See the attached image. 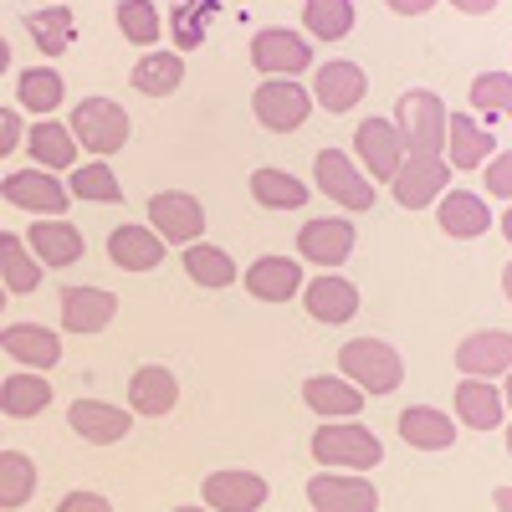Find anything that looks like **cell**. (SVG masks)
Here are the masks:
<instances>
[{
    "label": "cell",
    "instance_id": "1",
    "mask_svg": "<svg viewBox=\"0 0 512 512\" xmlns=\"http://www.w3.org/2000/svg\"><path fill=\"white\" fill-rule=\"evenodd\" d=\"M338 374L349 384H359L364 395H395L400 379H405V359L395 344H384V338H349L344 349H338Z\"/></svg>",
    "mask_w": 512,
    "mask_h": 512
},
{
    "label": "cell",
    "instance_id": "2",
    "mask_svg": "<svg viewBox=\"0 0 512 512\" xmlns=\"http://www.w3.org/2000/svg\"><path fill=\"white\" fill-rule=\"evenodd\" d=\"M313 461H323L328 472H374L384 461V441L359 420H333L313 431Z\"/></svg>",
    "mask_w": 512,
    "mask_h": 512
},
{
    "label": "cell",
    "instance_id": "3",
    "mask_svg": "<svg viewBox=\"0 0 512 512\" xmlns=\"http://www.w3.org/2000/svg\"><path fill=\"white\" fill-rule=\"evenodd\" d=\"M446 103H441V93H431V88H410V93H400V103H395V128H400V144H405V154H446Z\"/></svg>",
    "mask_w": 512,
    "mask_h": 512
},
{
    "label": "cell",
    "instance_id": "4",
    "mask_svg": "<svg viewBox=\"0 0 512 512\" xmlns=\"http://www.w3.org/2000/svg\"><path fill=\"white\" fill-rule=\"evenodd\" d=\"M251 113H256V123H262L267 134H292V128L308 123L313 93L297 77H267L262 88L251 93Z\"/></svg>",
    "mask_w": 512,
    "mask_h": 512
},
{
    "label": "cell",
    "instance_id": "5",
    "mask_svg": "<svg viewBox=\"0 0 512 512\" xmlns=\"http://www.w3.org/2000/svg\"><path fill=\"white\" fill-rule=\"evenodd\" d=\"M313 175H318V190L333 200V205H344L354 210V216H364V210H374V180L364 175V169L344 154V149H323L313 159Z\"/></svg>",
    "mask_w": 512,
    "mask_h": 512
},
{
    "label": "cell",
    "instance_id": "6",
    "mask_svg": "<svg viewBox=\"0 0 512 512\" xmlns=\"http://www.w3.org/2000/svg\"><path fill=\"white\" fill-rule=\"evenodd\" d=\"M72 139L82 144V149H93L98 159L103 154H118L123 144H128V113L113 103V98H82L77 108H72Z\"/></svg>",
    "mask_w": 512,
    "mask_h": 512
},
{
    "label": "cell",
    "instance_id": "7",
    "mask_svg": "<svg viewBox=\"0 0 512 512\" xmlns=\"http://www.w3.org/2000/svg\"><path fill=\"white\" fill-rule=\"evenodd\" d=\"M149 226L164 246H190L205 236V205L190 190H159L149 195Z\"/></svg>",
    "mask_w": 512,
    "mask_h": 512
},
{
    "label": "cell",
    "instance_id": "8",
    "mask_svg": "<svg viewBox=\"0 0 512 512\" xmlns=\"http://www.w3.org/2000/svg\"><path fill=\"white\" fill-rule=\"evenodd\" d=\"M390 185H395V200L405 210H431L451 185V164L441 154H405V164L395 169Z\"/></svg>",
    "mask_w": 512,
    "mask_h": 512
},
{
    "label": "cell",
    "instance_id": "9",
    "mask_svg": "<svg viewBox=\"0 0 512 512\" xmlns=\"http://www.w3.org/2000/svg\"><path fill=\"white\" fill-rule=\"evenodd\" d=\"M354 241H359V231H354L349 216H318V221H308L303 231H297V256L323 267V272H333L354 256Z\"/></svg>",
    "mask_w": 512,
    "mask_h": 512
},
{
    "label": "cell",
    "instance_id": "10",
    "mask_svg": "<svg viewBox=\"0 0 512 512\" xmlns=\"http://www.w3.org/2000/svg\"><path fill=\"white\" fill-rule=\"evenodd\" d=\"M251 67L267 77H297L313 67V47H308V36H297L287 26H267L251 36Z\"/></svg>",
    "mask_w": 512,
    "mask_h": 512
},
{
    "label": "cell",
    "instance_id": "11",
    "mask_svg": "<svg viewBox=\"0 0 512 512\" xmlns=\"http://www.w3.org/2000/svg\"><path fill=\"white\" fill-rule=\"evenodd\" d=\"M354 154H359V169L369 180H395V169L405 164L400 128L390 118H364L354 128Z\"/></svg>",
    "mask_w": 512,
    "mask_h": 512
},
{
    "label": "cell",
    "instance_id": "12",
    "mask_svg": "<svg viewBox=\"0 0 512 512\" xmlns=\"http://www.w3.org/2000/svg\"><path fill=\"white\" fill-rule=\"evenodd\" d=\"M0 200L31 210V216H67V205H72L67 185H62L57 175H47V169H36V164L21 169V175L0 180Z\"/></svg>",
    "mask_w": 512,
    "mask_h": 512
},
{
    "label": "cell",
    "instance_id": "13",
    "mask_svg": "<svg viewBox=\"0 0 512 512\" xmlns=\"http://www.w3.org/2000/svg\"><path fill=\"white\" fill-rule=\"evenodd\" d=\"M308 502H313V512H374L379 492L359 472H328L323 466V472L308 482Z\"/></svg>",
    "mask_w": 512,
    "mask_h": 512
},
{
    "label": "cell",
    "instance_id": "14",
    "mask_svg": "<svg viewBox=\"0 0 512 512\" xmlns=\"http://www.w3.org/2000/svg\"><path fill=\"white\" fill-rule=\"evenodd\" d=\"M267 477L262 472H210L200 487V502L210 512H262L267 507Z\"/></svg>",
    "mask_w": 512,
    "mask_h": 512
},
{
    "label": "cell",
    "instance_id": "15",
    "mask_svg": "<svg viewBox=\"0 0 512 512\" xmlns=\"http://www.w3.org/2000/svg\"><path fill=\"white\" fill-rule=\"evenodd\" d=\"M456 369L466 379H497L512 369V333L502 328H487V333H472L456 344Z\"/></svg>",
    "mask_w": 512,
    "mask_h": 512
},
{
    "label": "cell",
    "instance_id": "16",
    "mask_svg": "<svg viewBox=\"0 0 512 512\" xmlns=\"http://www.w3.org/2000/svg\"><path fill=\"white\" fill-rule=\"evenodd\" d=\"M67 425H72V431L88 441V446H118L128 431H134L128 410H118V405H108V400H72Z\"/></svg>",
    "mask_w": 512,
    "mask_h": 512
},
{
    "label": "cell",
    "instance_id": "17",
    "mask_svg": "<svg viewBox=\"0 0 512 512\" xmlns=\"http://www.w3.org/2000/svg\"><path fill=\"white\" fill-rule=\"evenodd\" d=\"M364 88H369V82H364V67L338 57V62H323V67H318V77H313L308 93H313V103L328 108V113H349V108H359Z\"/></svg>",
    "mask_w": 512,
    "mask_h": 512
},
{
    "label": "cell",
    "instance_id": "18",
    "mask_svg": "<svg viewBox=\"0 0 512 512\" xmlns=\"http://www.w3.org/2000/svg\"><path fill=\"white\" fill-rule=\"evenodd\" d=\"M303 303H308V313L318 323L338 328V323H349L359 313V287L349 277H338V272H323V277L303 282Z\"/></svg>",
    "mask_w": 512,
    "mask_h": 512
},
{
    "label": "cell",
    "instance_id": "19",
    "mask_svg": "<svg viewBox=\"0 0 512 512\" xmlns=\"http://www.w3.org/2000/svg\"><path fill=\"white\" fill-rule=\"evenodd\" d=\"M118 318V297L108 287H62V328L67 333H103Z\"/></svg>",
    "mask_w": 512,
    "mask_h": 512
},
{
    "label": "cell",
    "instance_id": "20",
    "mask_svg": "<svg viewBox=\"0 0 512 512\" xmlns=\"http://www.w3.org/2000/svg\"><path fill=\"white\" fill-rule=\"evenodd\" d=\"M436 221L451 241H472V236H487L492 231V205L472 190H446L436 200Z\"/></svg>",
    "mask_w": 512,
    "mask_h": 512
},
{
    "label": "cell",
    "instance_id": "21",
    "mask_svg": "<svg viewBox=\"0 0 512 512\" xmlns=\"http://www.w3.org/2000/svg\"><path fill=\"white\" fill-rule=\"evenodd\" d=\"M246 292L262 297V303H287V297L303 292V267L297 256H256L246 267Z\"/></svg>",
    "mask_w": 512,
    "mask_h": 512
},
{
    "label": "cell",
    "instance_id": "22",
    "mask_svg": "<svg viewBox=\"0 0 512 512\" xmlns=\"http://www.w3.org/2000/svg\"><path fill=\"white\" fill-rule=\"evenodd\" d=\"M0 349L41 374V369H52L62 359V338L52 328H41V323H6L0 328Z\"/></svg>",
    "mask_w": 512,
    "mask_h": 512
},
{
    "label": "cell",
    "instance_id": "23",
    "mask_svg": "<svg viewBox=\"0 0 512 512\" xmlns=\"http://www.w3.org/2000/svg\"><path fill=\"white\" fill-rule=\"evenodd\" d=\"M180 400V379L169 374L164 364H144L128 379V410L134 415H169Z\"/></svg>",
    "mask_w": 512,
    "mask_h": 512
},
{
    "label": "cell",
    "instance_id": "24",
    "mask_svg": "<svg viewBox=\"0 0 512 512\" xmlns=\"http://www.w3.org/2000/svg\"><path fill=\"white\" fill-rule=\"evenodd\" d=\"M26 246H31V256L41 267H72V262H82V231L72 226V221H36L31 231H26Z\"/></svg>",
    "mask_w": 512,
    "mask_h": 512
},
{
    "label": "cell",
    "instance_id": "25",
    "mask_svg": "<svg viewBox=\"0 0 512 512\" xmlns=\"http://www.w3.org/2000/svg\"><path fill=\"white\" fill-rule=\"evenodd\" d=\"M492 144H497V134L482 128L472 113H451L446 118V154H451L456 169H482L492 159Z\"/></svg>",
    "mask_w": 512,
    "mask_h": 512
},
{
    "label": "cell",
    "instance_id": "26",
    "mask_svg": "<svg viewBox=\"0 0 512 512\" xmlns=\"http://www.w3.org/2000/svg\"><path fill=\"white\" fill-rule=\"evenodd\" d=\"M400 436L415 451H451L456 446V420L436 405H410V410H400Z\"/></svg>",
    "mask_w": 512,
    "mask_h": 512
},
{
    "label": "cell",
    "instance_id": "27",
    "mask_svg": "<svg viewBox=\"0 0 512 512\" xmlns=\"http://www.w3.org/2000/svg\"><path fill=\"white\" fill-rule=\"evenodd\" d=\"M303 400H308V410L323 415V420H354V415L364 410V390H359V384L333 379V374H313V379L303 384Z\"/></svg>",
    "mask_w": 512,
    "mask_h": 512
},
{
    "label": "cell",
    "instance_id": "28",
    "mask_svg": "<svg viewBox=\"0 0 512 512\" xmlns=\"http://www.w3.org/2000/svg\"><path fill=\"white\" fill-rule=\"evenodd\" d=\"M108 256H113V267L123 272H149L164 262V241L154 226H118L108 236Z\"/></svg>",
    "mask_w": 512,
    "mask_h": 512
},
{
    "label": "cell",
    "instance_id": "29",
    "mask_svg": "<svg viewBox=\"0 0 512 512\" xmlns=\"http://www.w3.org/2000/svg\"><path fill=\"white\" fill-rule=\"evenodd\" d=\"M26 149H31L36 169H72L77 164V139H72V128L57 123V118H36L26 128Z\"/></svg>",
    "mask_w": 512,
    "mask_h": 512
},
{
    "label": "cell",
    "instance_id": "30",
    "mask_svg": "<svg viewBox=\"0 0 512 512\" xmlns=\"http://www.w3.org/2000/svg\"><path fill=\"white\" fill-rule=\"evenodd\" d=\"M47 405H52V384L41 379L36 369H21V374L0 379V415H6V420H31Z\"/></svg>",
    "mask_w": 512,
    "mask_h": 512
},
{
    "label": "cell",
    "instance_id": "31",
    "mask_svg": "<svg viewBox=\"0 0 512 512\" xmlns=\"http://www.w3.org/2000/svg\"><path fill=\"white\" fill-rule=\"evenodd\" d=\"M128 82H134V93H144V98H169V93H180V82H185V57L180 52H144L134 62V72H128Z\"/></svg>",
    "mask_w": 512,
    "mask_h": 512
},
{
    "label": "cell",
    "instance_id": "32",
    "mask_svg": "<svg viewBox=\"0 0 512 512\" xmlns=\"http://www.w3.org/2000/svg\"><path fill=\"white\" fill-rule=\"evenodd\" d=\"M41 272H47V267H41L36 256H31L26 236L0 231V282H6V292H11V297L36 292V287H41Z\"/></svg>",
    "mask_w": 512,
    "mask_h": 512
},
{
    "label": "cell",
    "instance_id": "33",
    "mask_svg": "<svg viewBox=\"0 0 512 512\" xmlns=\"http://www.w3.org/2000/svg\"><path fill=\"white\" fill-rule=\"evenodd\" d=\"M502 410L507 405H502L492 379H461L456 384V415H461V425H472V431H497Z\"/></svg>",
    "mask_w": 512,
    "mask_h": 512
},
{
    "label": "cell",
    "instance_id": "34",
    "mask_svg": "<svg viewBox=\"0 0 512 512\" xmlns=\"http://www.w3.org/2000/svg\"><path fill=\"white\" fill-rule=\"evenodd\" d=\"M26 36L36 41V52L41 57H62L72 47V36H77V16L72 6H47V11H26Z\"/></svg>",
    "mask_w": 512,
    "mask_h": 512
},
{
    "label": "cell",
    "instance_id": "35",
    "mask_svg": "<svg viewBox=\"0 0 512 512\" xmlns=\"http://www.w3.org/2000/svg\"><path fill=\"white\" fill-rule=\"evenodd\" d=\"M251 200L262 205V210H303L308 205V185L287 175V169H256L251 175Z\"/></svg>",
    "mask_w": 512,
    "mask_h": 512
},
{
    "label": "cell",
    "instance_id": "36",
    "mask_svg": "<svg viewBox=\"0 0 512 512\" xmlns=\"http://www.w3.org/2000/svg\"><path fill=\"white\" fill-rule=\"evenodd\" d=\"M185 272H190V282L195 287H236V262H231V256L221 251V246H210V241H190L185 246Z\"/></svg>",
    "mask_w": 512,
    "mask_h": 512
},
{
    "label": "cell",
    "instance_id": "37",
    "mask_svg": "<svg viewBox=\"0 0 512 512\" xmlns=\"http://www.w3.org/2000/svg\"><path fill=\"white\" fill-rule=\"evenodd\" d=\"M16 98H21V108H31L36 118H47L52 108H62L67 82H62L57 67H26V72L16 77Z\"/></svg>",
    "mask_w": 512,
    "mask_h": 512
},
{
    "label": "cell",
    "instance_id": "38",
    "mask_svg": "<svg viewBox=\"0 0 512 512\" xmlns=\"http://www.w3.org/2000/svg\"><path fill=\"white\" fill-rule=\"evenodd\" d=\"M210 21H216V0H175L169 6V41H175V52H195Z\"/></svg>",
    "mask_w": 512,
    "mask_h": 512
},
{
    "label": "cell",
    "instance_id": "39",
    "mask_svg": "<svg viewBox=\"0 0 512 512\" xmlns=\"http://www.w3.org/2000/svg\"><path fill=\"white\" fill-rule=\"evenodd\" d=\"M36 492V461L26 451H0V507H26Z\"/></svg>",
    "mask_w": 512,
    "mask_h": 512
},
{
    "label": "cell",
    "instance_id": "40",
    "mask_svg": "<svg viewBox=\"0 0 512 512\" xmlns=\"http://www.w3.org/2000/svg\"><path fill=\"white\" fill-rule=\"evenodd\" d=\"M67 195L72 200H88V205H123V185H118V175L98 159V164H82L77 175L67 180Z\"/></svg>",
    "mask_w": 512,
    "mask_h": 512
},
{
    "label": "cell",
    "instance_id": "41",
    "mask_svg": "<svg viewBox=\"0 0 512 512\" xmlns=\"http://www.w3.org/2000/svg\"><path fill=\"white\" fill-rule=\"evenodd\" d=\"M303 21L318 41H344L354 31V0H303Z\"/></svg>",
    "mask_w": 512,
    "mask_h": 512
},
{
    "label": "cell",
    "instance_id": "42",
    "mask_svg": "<svg viewBox=\"0 0 512 512\" xmlns=\"http://www.w3.org/2000/svg\"><path fill=\"white\" fill-rule=\"evenodd\" d=\"M118 31H123V41H134V47H159L164 21L154 11V0H118Z\"/></svg>",
    "mask_w": 512,
    "mask_h": 512
},
{
    "label": "cell",
    "instance_id": "43",
    "mask_svg": "<svg viewBox=\"0 0 512 512\" xmlns=\"http://www.w3.org/2000/svg\"><path fill=\"white\" fill-rule=\"evenodd\" d=\"M472 108L477 113H502V118H512V77L507 72H477L472 77Z\"/></svg>",
    "mask_w": 512,
    "mask_h": 512
},
{
    "label": "cell",
    "instance_id": "44",
    "mask_svg": "<svg viewBox=\"0 0 512 512\" xmlns=\"http://www.w3.org/2000/svg\"><path fill=\"white\" fill-rule=\"evenodd\" d=\"M487 190L497 200H512V149H502V154L487 159Z\"/></svg>",
    "mask_w": 512,
    "mask_h": 512
},
{
    "label": "cell",
    "instance_id": "45",
    "mask_svg": "<svg viewBox=\"0 0 512 512\" xmlns=\"http://www.w3.org/2000/svg\"><path fill=\"white\" fill-rule=\"evenodd\" d=\"M21 144H26V123H21V113H16V108H0V159L16 154Z\"/></svg>",
    "mask_w": 512,
    "mask_h": 512
},
{
    "label": "cell",
    "instance_id": "46",
    "mask_svg": "<svg viewBox=\"0 0 512 512\" xmlns=\"http://www.w3.org/2000/svg\"><path fill=\"white\" fill-rule=\"evenodd\" d=\"M57 512H113V502L103 492H67L57 502Z\"/></svg>",
    "mask_w": 512,
    "mask_h": 512
},
{
    "label": "cell",
    "instance_id": "47",
    "mask_svg": "<svg viewBox=\"0 0 512 512\" xmlns=\"http://www.w3.org/2000/svg\"><path fill=\"white\" fill-rule=\"evenodd\" d=\"M384 6H390L395 16H425V11L436 6V0H384Z\"/></svg>",
    "mask_w": 512,
    "mask_h": 512
},
{
    "label": "cell",
    "instance_id": "48",
    "mask_svg": "<svg viewBox=\"0 0 512 512\" xmlns=\"http://www.w3.org/2000/svg\"><path fill=\"white\" fill-rule=\"evenodd\" d=\"M451 6L466 16H487V11H497V0H451Z\"/></svg>",
    "mask_w": 512,
    "mask_h": 512
},
{
    "label": "cell",
    "instance_id": "49",
    "mask_svg": "<svg viewBox=\"0 0 512 512\" xmlns=\"http://www.w3.org/2000/svg\"><path fill=\"white\" fill-rule=\"evenodd\" d=\"M492 502H497V512H512V487H497Z\"/></svg>",
    "mask_w": 512,
    "mask_h": 512
},
{
    "label": "cell",
    "instance_id": "50",
    "mask_svg": "<svg viewBox=\"0 0 512 512\" xmlns=\"http://www.w3.org/2000/svg\"><path fill=\"white\" fill-rule=\"evenodd\" d=\"M0 72H11V41L0 36Z\"/></svg>",
    "mask_w": 512,
    "mask_h": 512
},
{
    "label": "cell",
    "instance_id": "51",
    "mask_svg": "<svg viewBox=\"0 0 512 512\" xmlns=\"http://www.w3.org/2000/svg\"><path fill=\"white\" fill-rule=\"evenodd\" d=\"M502 236H507V246H512V205L502 210Z\"/></svg>",
    "mask_w": 512,
    "mask_h": 512
},
{
    "label": "cell",
    "instance_id": "52",
    "mask_svg": "<svg viewBox=\"0 0 512 512\" xmlns=\"http://www.w3.org/2000/svg\"><path fill=\"white\" fill-rule=\"evenodd\" d=\"M502 292H507V303H512V262H507V272H502Z\"/></svg>",
    "mask_w": 512,
    "mask_h": 512
},
{
    "label": "cell",
    "instance_id": "53",
    "mask_svg": "<svg viewBox=\"0 0 512 512\" xmlns=\"http://www.w3.org/2000/svg\"><path fill=\"white\" fill-rule=\"evenodd\" d=\"M502 405L512 410V369H507V395H502Z\"/></svg>",
    "mask_w": 512,
    "mask_h": 512
},
{
    "label": "cell",
    "instance_id": "54",
    "mask_svg": "<svg viewBox=\"0 0 512 512\" xmlns=\"http://www.w3.org/2000/svg\"><path fill=\"white\" fill-rule=\"evenodd\" d=\"M6 303H11V297H6V282H0V308H6Z\"/></svg>",
    "mask_w": 512,
    "mask_h": 512
},
{
    "label": "cell",
    "instance_id": "55",
    "mask_svg": "<svg viewBox=\"0 0 512 512\" xmlns=\"http://www.w3.org/2000/svg\"><path fill=\"white\" fill-rule=\"evenodd\" d=\"M175 512H210V507H175Z\"/></svg>",
    "mask_w": 512,
    "mask_h": 512
},
{
    "label": "cell",
    "instance_id": "56",
    "mask_svg": "<svg viewBox=\"0 0 512 512\" xmlns=\"http://www.w3.org/2000/svg\"><path fill=\"white\" fill-rule=\"evenodd\" d=\"M507 456H512V431H507Z\"/></svg>",
    "mask_w": 512,
    "mask_h": 512
},
{
    "label": "cell",
    "instance_id": "57",
    "mask_svg": "<svg viewBox=\"0 0 512 512\" xmlns=\"http://www.w3.org/2000/svg\"><path fill=\"white\" fill-rule=\"evenodd\" d=\"M47 6H57V0H47Z\"/></svg>",
    "mask_w": 512,
    "mask_h": 512
}]
</instances>
